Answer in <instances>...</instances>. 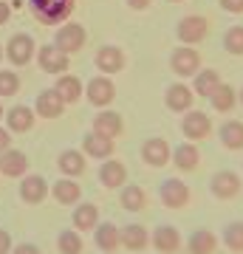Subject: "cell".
Returning a JSON list of instances; mask_svg holds the SVG:
<instances>
[{
  "instance_id": "5",
  "label": "cell",
  "mask_w": 243,
  "mask_h": 254,
  "mask_svg": "<svg viewBox=\"0 0 243 254\" xmlns=\"http://www.w3.org/2000/svg\"><path fill=\"white\" fill-rule=\"evenodd\" d=\"M85 99H88L96 110L110 108V105H113V99H116V85H113V79H110V76H105V73H99V76H90L88 85H85Z\"/></svg>"
},
{
  "instance_id": "41",
  "label": "cell",
  "mask_w": 243,
  "mask_h": 254,
  "mask_svg": "<svg viewBox=\"0 0 243 254\" xmlns=\"http://www.w3.org/2000/svg\"><path fill=\"white\" fill-rule=\"evenodd\" d=\"M11 147V130L9 127H0V153H6Z\"/></svg>"
},
{
  "instance_id": "21",
  "label": "cell",
  "mask_w": 243,
  "mask_h": 254,
  "mask_svg": "<svg viewBox=\"0 0 243 254\" xmlns=\"http://www.w3.org/2000/svg\"><path fill=\"white\" fill-rule=\"evenodd\" d=\"M96 178H99V184L105 190H122L127 184V167L122 161H116V158H105Z\"/></svg>"
},
{
  "instance_id": "29",
  "label": "cell",
  "mask_w": 243,
  "mask_h": 254,
  "mask_svg": "<svg viewBox=\"0 0 243 254\" xmlns=\"http://www.w3.org/2000/svg\"><path fill=\"white\" fill-rule=\"evenodd\" d=\"M218 138H221V144H224L226 150H232V153L243 150V122L241 119H226L224 125L218 127Z\"/></svg>"
},
{
  "instance_id": "46",
  "label": "cell",
  "mask_w": 243,
  "mask_h": 254,
  "mask_svg": "<svg viewBox=\"0 0 243 254\" xmlns=\"http://www.w3.org/2000/svg\"><path fill=\"white\" fill-rule=\"evenodd\" d=\"M238 102H241V105H243V88H241V96H238Z\"/></svg>"
},
{
  "instance_id": "6",
  "label": "cell",
  "mask_w": 243,
  "mask_h": 254,
  "mask_svg": "<svg viewBox=\"0 0 243 254\" xmlns=\"http://www.w3.org/2000/svg\"><path fill=\"white\" fill-rule=\"evenodd\" d=\"M37 65H40V71L43 73H51V76H60V73H68L71 68V57L63 54L54 43H45V46L37 48Z\"/></svg>"
},
{
  "instance_id": "30",
  "label": "cell",
  "mask_w": 243,
  "mask_h": 254,
  "mask_svg": "<svg viewBox=\"0 0 243 254\" xmlns=\"http://www.w3.org/2000/svg\"><path fill=\"white\" fill-rule=\"evenodd\" d=\"M119 206L125 212H144L147 209V192L139 184H125L119 190Z\"/></svg>"
},
{
  "instance_id": "43",
  "label": "cell",
  "mask_w": 243,
  "mask_h": 254,
  "mask_svg": "<svg viewBox=\"0 0 243 254\" xmlns=\"http://www.w3.org/2000/svg\"><path fill=\"white\" fill-rule=\"evenodd\" d=\"M125 3H127V9L144 11V9H150V3H153V0H125Z\"/></svg>"
},
{
  "instance_id": "13",
  "label": "cell",
  "mask_w": 243,
  "mask_h": 254,
  "mask_svg": "<svg viewBox=\"0 0 243 254\" xmlns=\"http://www.w3.org/2000/svg\"><path fill=\"white\" fill-rule=\"evenodd\" d=\"M150 243L159 254H178L184 240H181V232L172 223H159V226L150 232Z\"/></svg>"
},
{
  "instance_id": "15",
  "label": "cell",
  "mask_w": 243,
  "mask_h": 254,
  "mask_svg": "<svg viewBox=\"0 0 243 254\" xmlns=\"http://www.w3.org/2000/svg\"><path fill=\"white\" fill-rule=\"evenodd\" d=\"M90 130L93 133H99V136H108L116 141L122 133H125V119H122V113H116V110L110 108H102L96 116H93V122H90Z\"/></svg>"
},
{
  "instance_id": "45",
  "label": "cell",
  "mask_w": 243,
  "mask_h": 254,
  "mask_svg": "<svg viewBox=\"0 0 243 254\" xmlns=\"http://www.w3.org/2000/svg\"><path fill=\"white\" fill-rule=\"evenodd\" d=\"M3 60H6V54H3V43H0V63H3Z\"/></svg>"
},
{
  "instance_id": "8",
  "label": "cell",
  "mask_w": 243,
  "mask_h": 254,
  "mask_svg": "<svg viewBox=\"0 0 243 254\" xmlns=\"http://www.w3.org/2000/svg\"><path fill=\"white\" fill-rule=\"evenodd\" d=\"M93 65H96V71L105 73V76H113V73H122L127 65V54L122 46H102L96 48V57H93Z\"/></svg>"
},
{
  "instance_id": "14",
  "label": "cell",
  "mask_w": 243,
  "mask_h": 254,
  "mask_svg": "<svg viewBox=\"0 0 243 254\" xmlns=\"http://www.w3.org/2000/svg\"><path fill=\"white\" fill-rule=\"evenodd\" d=\"M159 200L167 209H184L189 203V187L181 178H164L159 187Z\"/></svg>"
},
{
  "instance_id": "24",
  "label": "cell",
  "mask_w": 243,
  "mask_h": 254,
  "mask_svg": "<svg viewBox=\"0 0 243 254\" xmlns=\"http://www.w3.org/2000/svg\"><path fill=\"white\" fill-rule=\"evenodd\" d=\"M82 153L88 155V158L105 161V158H113V153H116V144H113V138L99 136V133H93V130H90L88 136L82 138Z\"/></svg>"
},
{
  "instance_id": "26",
  "label": "cell",
  "mask_w": 243,
  "mask_h": 254,
  "mask_svg": "<svg viewBox=\"0 0 243 254\" xmlns=\"http://www.w3.org/2000/svg\"><path fill=\"white\" fill-rule=\"evenodd\" d=\"M172 164H175V170L178 173H195L201 164V150L195 141H184L172 150Z\"/></svg>"
},
{
  "instance_id": "7",
  "label": "cell",
  "mask_w": 243,
  "mask_h": 254,
  "mask_svg": "<svg viewBox=\"0 0 243 254\" xmlns=\"http://www.w3.org/2000/svg\"><path fill=\"white\" fill-rule=\"evenodd\" d=\"M20 200L28 206H40L48 195H51V184L45 181L40 173H26L20 178Z\"/></svg>"
},
{
  "instance_id": "3",
  "label": "cell",
  "mask_w": 243,
  "mask_h": 254,
  "mask_svg": "<svg viewBox=\"0 0 243 254\" xmlns=\"http://www.w3.org/2000/svg\"><path fill=\"white\" fill-rule=\"evenodd\" d=\"M85 43H88V31H85V26L82 23H74V20H68V23H63V26H57L54 31V46L63 51V54H77V51H82L85 48Z\"/></svg>"
},
{
  "instance_id": "4",
  "label": "cell",
  "mask_w": 243,
  "mask_h": 254,
  "mask_svg": "<svg viewBox=\"0 0 243 254\" xmlns=\"http://www.w3.org/2000/svg\"><path fill=\"white\" fill-rule=\"evenodd\" d=\"M207 34H209V20L204 14H187L175 26V37H178L181 46H198V43L207 40Z\"/></svg>"
},
{
  "instance_id": "10",
  "label": "cell",
  "mask_w": 243,
  "mask_h": 254,
  "mask_svg": "<svg viewBox=\"0 0 243 254\" xmlns=\"http://www.w3.org/2000/svg\"><path fill=\"white\" fill-rule=\"evenodd\" d=\"M170 68L175 76H195L201 71V54L195 46H178L170 54Z\"/></svg>"
},
{
  "instance_id": "12",
  "label": "cell",
  "mask_w": 243,
  "mask_h": 254,
  "mask_svg": "<svg viewBox=\"0 0 243 254\" xmlns=\"http://www.w3.org/2000/svg\"><path fill=\"white\" fill-rule=\"evenodd\" d=\"M172 158V147L167 138L162 136H153L147 138L142 144V161L147 164V167H153V170H162V167H167Z\"/></svg>"
},
{
  "instance_id": "33",
  "label": "cell",
  "mask_w": 243,
  "mask_h": 254,
  "mask_svg": "<svg viewBox=\"0 0 243 254\" xmlns=\"http://www.w3.org/2000/svg\"><path fill=\"white\" fill-rule=\"evenodd\" d=\"M218 85H221V73H218L215 68H201V71L192 76V93H195V96H204V99H209V93L215 91Z\"/></svg>"
},
{
  "instance_id": "48",
  "label": "cell",
  "mask_w": 243,
  "mask_h": 254,
  "mask_svg": "<svg viewBox=\"0 0 243 254\" xmlns=\"http://www.w3.org/2000/svg\"><path fill=\"white\" fill-rule=\"evenodd\" d=\"M113 254H119V252H113Z\"/></svg>"
},
{
  "instance_id": "44",
  "label": "cell",
  "mask_w": 243,
  "mask_h": 254,
  "mask_svg": "<svg viewBox=\"0 0 243 254\" xmlns=\"http://www.w3.org/2000/svg\"><path fill=\"white\" fill-rule=\"evenodd\" d=\"M3 116H6V108H3V99H0V122H3Z\"/></svg>"
},
{
  "instance_id": "11",
  "label": "cell",
  "mask_w": 243,
  "mask_h": 254,
  "mask_svg": "<svg viewBox=\"0 0 243 254\" xmlns=\"http://www.w3.org/2000/svg\"><path fill=\"white\" fill-rule=\"evenodd\" d=\"M241 190H243L241 175L235 173V170H218V173L209 178V192H212V198H218V200H232Z\"/></svg>"
},
{
  "instance_id": "17",
  "label": "cell",
  "mask_w": 243,
  "mask_h": 254,
  "mask_svg": "<svg viewBox=\"0 0 243 254\" xmlns=\"http://www.w3.org/2000/svg\"><path fill=\"white\" fill-rule=\"evenodd\" d=\"M93 246H96L102 254L119 252V246H122V229H119L116 223H110V220H105V223L99 220L96 229H93Z\"/></svg>"
},
{
  "instance_id": "27",
  "label": "cell",
  "mask_w": 243,
  "mask_h": 254,
  "mask_svg": "<svg viewBox=\"0 0 243 254\" xmlns=\"http://www.w3.org/2000/svg\"><path fill=\"white\" fill-rule=\"evenodd\" d=\"M122 246L127 252H144L150 246V229L142 223H127L122 226Z\"/></svg>"
},
{
  "instance_id": "23",
  "label": "cell",
  "mask_w": 243,
  "mask_h": 254,
  "mask_svg": "<svg viewBox=\"0 0 243 254\" xmlns=\"http://www.w3.org/2000/svg\"><path fill=\"white\" fill-rule=\"evenodd\" d=\"M57 170L65 178H80L88 170V155L82 153V150H63V153L57 155Z\"/></svg>"
},
{
  "instance_id": "42",
  "label": "cell",
  "mask_w": 243,
  "mask_h": 254,
  "mask_svg": "<svg viewBox=\"0 0 243 254\" xmlns=\"http://www.w3.org/2000/svg\"><path fill=\"white\" fill-rule=\"evenodd\" d=\"M11 17V3H6V0H0V26H6Z\"/></svg>"
},
{
  "instance_id": "18",
  "label": "cell",
  "mask_w": 243,
  "mask_h": 254,
  "mask_svg": "<svg viewBox=\"0 0 243 254\" xmlns=\"http://www.w3.org/2000/svg\"><path fill=\"white\" fill-rule=\"evenodd\" d=\"M164 105H167V110H172V113H187V110L195 105V93H192V88L184 85V82H172L170 88L164 91Z\"/></svg>"
},
{
  "instance_id": "49",
  "label": "cell",
  "mask_w": 243,
  "mask_h": 254,
  "mask_svg": "<svg viewBox=\"0 0 243 254\" xmlns=\"http://www.w3.org/2000/svg\"><path fill=\"white\" fill-rule=\"evenodd\" d=\"M0 178H3V175H0Z\"/></svg>"
},
{
  "instance_id": "37",
  "label": "cell",
  "mask_w": 243,
  "mask_h": 254,
  "mask_svg": "<svg viewBox=\"0 0 243 254\" xmlns=\"http://www.w3.org/2000/svg\"><path fill=\"white\" fill-rule=\"evenodd\" d=\"M224 51L232 57H243V26H229L224 34Z\"/></svg>"
},
{
  "instance_id": "9",
  "label": "cell",
  "mask_w": 243,
  "mask_h": 254,
  "mask_svg": "<svg viewBox=\"0 0 243 254\" xmlns=\"http://www.w3.org/2000/svg\"><path fill=\"white\" fill-rule=\"evenodd\" d=\"M181 133H184L187 141H204V138H209V133H212V122H209V116L204 110L189 108L187 113H184V119H181Z\"/></svg>"
},
{
  "instance_id": "36",
  "label": "cell",
  "mask_w": 243,
  "mask_h": 254,
  "mask_svg": "<svg viewBox=\"0 0 243 254\" xmlns=\"http://www.w3.org/2000/svg\"><path fill=\"white\" fill-rule=\"evenodd\" d=\"M20 88H23L20 73L14 71V68H3V71H0V99H11V96H17Z\"/></svg>"
},
{
  "instance_id": "2",
  "label": "cell",
  "mask_w": 243,
  "mask_h": 254,
  "mask_svg": "<svg viewBox=\"0 0 243 254\" xmlns=\"http://www.w3.org/2000/svg\"><path fill=\"white\" fill-rule=\"evenodd\" d=\"M3 54H6V60L11 63V68H23V65H28L31 60H34V54H37L34 37L26 34V31L11 34L9 40H6V46H3Z\"/></svg>"
},
{
  "instance_id": "31",
  "label": "cell",
  "mask_w": 243,
  "mask_h": 254,
  "mask_svg": "<svg viewBox=\"0 0 243 254\" xmlns=\"http://www.w3.org/2000/svg\"><path fill=\"white\" fill-rule=\"evenodd\" d=\"M54 91L60 93V99L65 105H74V102L82 99V79L80 76H74V73H60L54 82Z\"/></svg>"
},
{
  "instance_id": "34",
  "label": "cell",
  "mask_w": 243,
  "mask_h": 254,
  "mask_svg": "<svg viewBox=\"0 0 243 254\" xmlns=\"http://www.w3.org/2000/svg\"><path fill=\"white\" fill-rule=\"evenodd\" d=\"M221 243L232 254H243V220H229L221 232Z\"/></svg>"
},
{
  "instance_id": "40",
  "label": "cell",
  "mask_w": 243,
  "mask_h": 254,
  "mask_svg": "<svg viewBox=\"0 0 243 254\" xmlns=\"http://www.w3.org/2000/svg\"><path fill=\"white\" fill-rule=\"evenodd\" d=\"M11 254H43L37 243H17L11 249Z\"/></svg>"
},
{
  "instance_id": "39",
  "label": "cell",
  "mask_w": 243,
  "mask_h": 254,
  "mask_svg": "<svg viewBox=\"0 0 243 254\" xmlns=\"http://www.w3.org/2000/svg\"><path fill=\"white\" fill-rule=\"evenodd\" d=\"M221 9L229 14H243V0H221Z\"/></svg>"
},
{
  "instance_id": "47",
  "label": "cell",
  "mask_w": 243,
  "mask_h": 254,
  "mask_svg": "<svg viewBox=\"0 0 243 254\" xmlns=\"http://www.w3.org/2000/svg\"><path fill=\"white\" fill-rule=\"evenodd\" d=\"M167 3H184V0H167Z\"/></svg>"
},
{
  "instance_id": "38",
  "label": "cell",
  "mask_w": 243,
  "mask_h": 254,
  "mask_svg": "<svg viewBox=\"0 0 243 254\" xmlns=\"http://www.w3.org/2000/svg\"><path fill=\"white\" fill-rule=\"evenodd\" d=\"M11 249H14L11 235L6 232V229H0V254H11Z\"/></svg>"
},
{
  "instance_id": "35",
  "label": "cell",
  "mask_w": 243,
  "mask_h": 254,
  "mask_svg": "<svg viewBox=\"0 0 243 254\" xmlns=\"http://www.w3.org/2000/svg\"><path fill=\"white\" fill-rule=\"evenodd\" d=\"M57 252L60 254H82L85 252V243H82V235L77 229H63L57 235Z\"/></svg>"
},
{
  "instance_id": "22",
  "label": "cell",
  "mask_w": 243,
  "mask_h": 254,
  "mask_svg": "<svg viewBox=\"0 0 243 254\" xmlns=\"http://www.w3.org/2000/svg\"><path fill=\"white\" fill-rule=\"evenodd\" d=\"M28 173V155L17 147H9L6 153H0V175L3 178H23Z\"/></svg>"
},
{
  "instance_id": "1",
  "label": "cell",
  "mask_w": 243,
  "mask_h": 254,
  "mask_svg": "<svg viewBox=\"0 0 243 254\" xmlns=\"http://www.w3.org/2000/svg\"><path fill=\"white\" fill-rule=\"evenodd\" d=\"M28 9L40 26H63L68 23L77 9V0H28Z\"/></svg>"
},
{
  "instance_id": "25",
  "label": "cell",
  "mask_w": 243,
  "mask_h": 254,
  "mask_svg": "<svg viewBox=\"0 0 243 254\" xmlns=\"http://www.w3.org/2000/svg\"><path fill=\"white\" fill-rule=\"evenodd\" d=\"M51 198L60 203V206H74L82 200V187L77 184V178H57L51 184Z\"/></svg>"
},
{
  "instance_id": "32",
  "label": "cell",
  "mask_w": 243,
  "mask_h": 254,
  "mask_svg": "<svg viewBox=\"0 0 243 254\" xmlns=\"http://www.w3.org/2000/svg\"><path fill=\"white\" fill-rule=\"evenodd\" d=\"M209 105H212L215 113H229L238 105V91H235L229 82H221L215 91L209 93Z\"/></svg>"
},
{
  "instance_id": "19",
  "label": "cell",
  "mask_w": 243,
  "mask_h": 254,
  "mask_svg": "<svg viewBox=\"0 0 243 254\" xmlns=\"http://www.w3.org/2000/svg\"><path fill=\"white\" fill-rule=\"evenodd\" d=\"M99 223V206L96 203H90V200H80V203H74V212H71V226L85 235V232H93Z\"/></svg>"
},
{
  "instance_id": "28",
  "label": "cell",
  "mask_w": 243,
  "mask_h": 254,
  "mask_svg": "<svg viewBox=\"0 0 243 254\" xmlns=\"http://www.w3.org/2000/svg\"><path fill=\"white\" fill-rule=\"evenodd\" d=\"M218 235L212 229H195L187 237V254H215Z\"/></svg>"
},
{
  "instance_id": "20",
  "label": "cell",
  "mask_w": 243,
  "mask_h": 254,
  "mask_svg": "<svg viewBox=\"0 0 243 254\" xmlns=\"http://www.w3.org/2000/svg\"><path fill=\"white\" fill-rule=\"evenodd\" d=\"M65 105L63 99H60V93L54 91V88H45V91L37 93V99H34V113L40 119H60L65 113Z\"/></svg>"
},
{
  "instance_id": "16",
  "label": "cell",
  "mask_w": 243,
  "mask_h": 254,
  "mask_svg": "<svg viewBox=\"0 0 243 254\" xmlns=\"http://www.w3.org/2000/svg\"><path fill=\"white\" fill-rule=\"evenodd\" d=\"M3 119H6V127L11 130V136H20V133H28L34 127L37 113L31 105H11Z\"/></svg>"
}]
</instances>
